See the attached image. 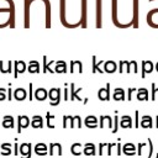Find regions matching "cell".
Instances as JSON below:
<instances>
[{"label":"cell","instance_id":"27","mask_svg":"<svg viewBox=\"0 0 158 158\" xmlns=\"http://www.w3.org/2000/svg\"><path fill=\"white\" fill-rule=\"evenodd\" d=\"M49 154L51 156H62L63 154V148L60 143H51L49 144Z\"/></svg>","mask_w":158,"mask_h":158},{"label":"cell","instance_id":"30","mask_svg":"<svg viewBox=\"0 0 158 158\" xmlns=\"http://www.w3.org/2000/svg\"><path fill=\"white\" fill-rule=\"evenodd\" d=\"M12 65H14V63H12L11 60H7V62L0 60V73H2V74H9V73H11Z\"/></svg>","mask_w":158,"mask_h":158},{"label":"cell","instance_id":"2","mask_svg":"<svg viewBox=\"0 0 158 158\" xmlns=\"http://www.w3.org/2000/svg\"><path fill=\"white\" fill-rule=\"evenodd\" d=\"M48 98L51 101V106H57L60 102V98H62V91L59 88H52L48 91Z\"/></svg>","mask_w":158,"mask_h":158},{"label":"cell","instance_id":"22","mask_svg":"<svg viewBox=\"0 0 158 158\" xmlns=\"http://www.w3.org/2000/svg\"><path fill=\"white\" fill-rule=\"evenodd\" d=\"M1 126H2L4 128H14V127H15V118H14V116H11V115H5V116L2 117Z\"/></svg>","mask_w":158,"mask_h":158},{"label":"cell","instance_id":"9","mask_svg":"<svg viewBox=\"0 0 158 158\" xmlns=\"http://www.w3.org/2000/svg\"><path fill=\"white\" fill-rule=\"evenodd\" d=\"M110 83H106V85H105V88H100L99 90H98V98H99V100H101V101H109L110 100Z\"/></svg>","mask_w":158,"mask_h":158},{"label":"cell","instance_id":"19","mask_svg":"<svg viewBox=\"0 0 158 158\" xmlns=\"http://www.w3.org/2000/svg\"><path fill=\"white\" fill-rule=\"evenodd\" d=\"M33 98H35L37 101H44V100L48 98V91H47L44 88H38V89L35 90Z\"/></svg>","mask_w":158,"mask_h":158},{"label":"cell","instance_id":"12","mask_svg":"<svg viewBox=\"0 0 158 158\" xmlns=\"http://www.w3.org/2000/svg\"><path fill=\"white\" fill-rule=\"evenodd\" d=\"M14 67H15V69H14V77L15 78H17L19 74H22V73H25L27 70V64L23 60H16V62H14Z\"/></svg>","mask_w":158,"mask_h":158},{"label":"cell","instance_id":"18","mask_svg":"<svg viewBox=\"0 0 158 158\" xmlns=\"http://www.w3.org/2000/svg\"><path fill=\"white\" fill-rule=\"evenodd\" d=\"M12 95L17 101H23L25 99H27L28 93L23 88H17V89H15V91H12Z\"/></svg>","mask_w":158,"mask_h":158},{"label":"cell","instance_id":"13","mask_svg":"<svg viewBox=\"0 0 158 158\" xmlns=\"http://www.w3.org/2000/svg\"><path fill=\"white\" fill-rule=\"evenodd\" d=\"M104 62H105V60H100V62H98L96 57H95V56H93V57H91V73L104 74V73H105V72H104V69H101V68H100V65H101V64H104Z\"/></svg>","mask_w":158,"mask_h":158},{"label":"cell","instance_id":"25","mask_svg":"<svg viewBox=\"0 0 158 158\" xmlns=\"http://www.w3.org/2000/svg\"><path fill=\"white\" fill-rule=\"evenodd\" d=\"M81 126H83V122H81V118L79 115H75V116L69 115V127L70 128H75V127L81 128Z\"/></svg>","mask_w":158,"mask_h":158},{"label":"cell","instance_id":"14","mask_svg":"<svg viewBox=\"0 0 158 158\" xmlns=\"http://www.w3.org/2000/svg\"><path fill=\"white\" fill-rule=\"evenodd\" d=\"M154 70V64L151 60H142V74L141 77L144 78L147 74L152 73Z\"/></svg>","mask_w":158,"mask_h":158},{"label":"cell","instance_id":"5","mask_svg":"<svg viewBox=\"0 0 158 158\" xmlns=\"http://www.w3.org/2000/svg\"><path fill=\"white\" fill-rule=\"evenodd\" d=\"M147 22L151 27L158 28V7L148 11L147 14Z\"/></svg>","mask_w":158,"mask_h":158},{"label":"cell","instance_id":"37","mask_svg":"<svg viewBox=\"0 0 158 158\" xmlns=\"http://www.w3.org/2000/svg\"><path fill=\"white\" fill-rule=\"evenodd\" d=\"M118 72L120 73H127L130 74V62L128 60H120L118 62Z\"/></svg>","mask_w":158,"mask_h":158},{"label":"cell","instance_id":"3","mask_svg":"<svg viewBox=\"0 0 158 158\" xmlns=\"http://www.w3.org/2000/svg\"><path fill=\"white\" fill-rule=\"evenodd\" d=\"M95 27H102V0H95Z\"/></svg>","mask_w":158,"mask_h":158},{"label":"cell","instance_id":"45","mask_svg":"<svg viewBox=\"0 0 158 158\" xmlns=\"http://www.w3.org/2000/svg\"><path fill=\"white\" fill-rule=\"evenodd\" d=\"M6 93H7V90L5 88H0V101H4L5 99H7Z\"/></svg>","mask_w":158,"mask_h":158},{"label":"cell","instance_id":"49","mask_svg":"<svg viewBox=\"0 0 158 158\" xmlns=\"http://www.w3.org/2000/svg\"><path fill=\"white\" fill-rule=\"evenodd\" d=\"M68 126H69V116L64 115L63 116V128H67Z\"/></svg>","mask_w":158,"mask_h":158},{"label":"cell","instance_id":"35","mask_svg":"<svg viewBox=\"0 0 158 158\" xmlns=\"http://www.w3.org/2000/svg\"><path fill=\"white\" fill-rule=\"evenodd\" d=\"M27 72L31 73V74L40 73V62H37V60H30V63L27 64Z\"/></svg>","mask_w":158,"mask_h":158},{"label":"cell","instance_id":"53","mask_svg":"<svg viewBox=\"0 0 158 158\" xmlns=\"http://www.w3.org/2000/svg\"><path fill=\"white\" fill-rule=\"evenodd\" d=\"M12 90H11V84H9V89H7V100L11 101L12 100Z\"/></svg>","mask_w":158,"mask_h":158},{"label":"cell","instance_id":"11","mask_svg":"<svg viewBox=\"0 0 158 158\" xmlns=\"http://www.w3.org/2000/svg\"><path fill=\"white\" fill-rule=\"evenodd\" d=\"M25 1V6H23V27L28 28L31 26V21H30V7H31V0H23Z\"/></svg>","mask_w":158,"mask_h":158},{"label":"cell","instance_id":"46","mask_svg":"<svg viewBox=\"0 0 158 158\" xmlns=\"http://www.w3.org/2000/svg\"><path fill=\"white\" fill-rule=\"evenodd\" d=\"M63 93H64V98H63V99H64V101H68V100H69V89H68V83H65V84H64V91H63Z\"/></svg>","mask_w":158,"mask_h":158},{"label":"cell","instance_id":"55","mask_svg":"<svg viewBox=\"0 0 158 158\" xmlns=\"http://www.w3.org/2000/svg\"><path fill=\"white\" fill-rule=\"evenodd\" d=\"M154 69H156V70H157V72H158V62H157V63H156V64H154Z\"/></svg>","mask_w":158,"mask_h":158},{"label":"cell","instance_id":"8","mask_svg":"<svg viewBox=\"0 0 158 158\" xmlns=\"http://www.w3.org/2000/svg\"><path fill=\"white\" fill-rule=\"evenodd\" d=\"M30 117L26 115H19L17 116V133H21L23 128H27L30 126Z\"/></svg>","mask_w":158,"mask_h":158},{"label":"cell","instance_id":"54","mask_svg":"<svg viewBox=\"0 0 158 158\" xmlns=\"http://www.w3.org/2000/svg\"><path fill=\"white\" fill-rule=\"evenodd\" d=\"M156 127L158 128V115H157V117H156Z\"/></svg>","mask_w":158,"mask_h":158},{"label":"cell","instance_id":"10","mask_svg":"<svg viewBox=\"0 0 158 158\" xmlns=\"http://www.w3.org/2000/svg\"><path fill=\"white\" fill-rule=\"evenodd\" d=\"M19 151H20L21 158H31V156H32V144L31 143H21Z\"/></svg>","mask_w":158,"mask_h":158},{"label":"cell","instance_id":"40","mask_svg":"<svg viewBox=\"0 0 158 158\" xmlns=\"http://www.w3.org/2000/svg\"><path fill=\"white\" fill-rule=\"evenodd\" d=\"M158 98V88L156 86L154 83L151 84V100L152 101H156Z\"/></svg>","mask_w":158,"mask_h":158},{"label":"cell","instance_id":"16","mask_svg":"<svg viewBox=\"0 0 158 158\" xmlns=\"http://www.w3.org/2000/svg\"><path fill=\"white\" fill-rule=\"evenodd\" d=\"M69 72L72 74H75V73H83V63L80 60H70V64H69Z\"/></svg>","mask_w":158,"mask_h":158},{"label":"cell","instance_id":"44","mask_svg":"<svg viewBox=\"0 0 158 158\" xmlns=\"http://www.w3.org/2000/svg\"><path fill=\"white\" fill-rule=\"evenodd\" d=\"M147 143H148V154H147V158H152L153 157V143H152V139L148 138Z\"/></svg>","mask_w":158,"mask_h":158},{"label":"cell","instance_id":"42","mask_svg":"<svg viewBox=\"0 0 158 158\" xmlns=\"http://www.w3.org/2000/svg\"><path fill=\"white\" fill-rule=\"evenodd\" d=\"M115 116H114V127L111 130L112 133H116L118 131V126H120V122H118V115H117V111H115Z\"/></svg>","mask_w":158,"mask_h":158},{"label":"cell","instance_id":"15","mask_svg":"<svg viewBox=\"0 0 158 158\" xmlns=\"http://www.w3.org/2000/svg\"><path fill=\"white\" fill-rule=\"evenodd\" d=\"M83 123H84V126L88 127V128H96V127L99 126L98 117L94 116V115H89V116H86Z\"/></svg>","mask_w":158,"mask_h":158},{"label":"cell","instance_id":"1","mask_svg":"<svg viewBox=\"0 0 158 158\" xmlns=\"http://www.w3.org/2000/svg\"><path fill=\"white\" fill-rule=\"evenodd\" d=\"M6 6L0 7V28L15 27V2L14 0H6Z\"/></svg>","mask_w":158,"mask_h":158},{"label":"cell","instance_id":"47","mask_svg":"<svg viewBox=\"0 0 158 158\" xmlns=\"http://www.w3.org/2000/svg\"><path fill=\"white\" fill-rule=\"evenodd\" d=\"M148 146V143H138V156H142L143 154V149Z\"/></svg>","mask_w":158,"mask_h":158},{"label":"cell","instance_id":"29","mask_svg":"<svg viewBox=\"0 0 158 158\" xmlns=\"http://www.w3.org/2000/svg\"><path fill=\"white\" fill-rule=\"evenodd\" d=\"M35 153L37 156H46V154H48V147H47V144L46 143H42V142L37 143L35 146Z\"/></svg>","mask_w":158,"mask_h":158},{"label":"cell","instance_id":"33","mask_svg":"<svg viewBox=\"0 0 158 158\" xmlns=\"http://www.w3.org/2000/svg\"><path fill=\"white\" fill-rule=\"evenodd\" d=\"M31 126L33 128H42L44 126V122H43V118L40 116V115H35L31 117Z\"/></svg>","mask_w":158,"mask_h":158},{"label":"cell","instance_id":"43","mask_svg":"<svg viewBox=\"0 0 158 158\" xmlns=\"http://www.w3.org/2000/svg\"><path fill=\"white\" fill-rule=\"evenodd\" d=\"M130 73H135V74L138 73V64H137L136 60H131L130 62Z\"/></svg>","mask_w":158,"mask_h":158},{"label":"cell","instance_id":"4","mask_svg":"<svg viewBox=\"0 0 158 158\" xmlns=\"http://www.w3.org/2000/svg\"><path fill=\"white\" fill-rule=\"evenodd\" d=\"M99 127L100 128L112 130V127H114V117H111L110 115H100V117H99Z\"/></svg>","mask_w":158,"mask_h":158},{"label":"cell","instance_id":"51","mask_svg":"<svg viewBox=\"0 0 158 158\" xmlns=\"http://www.w3.org/2000/svg\"><path fill=\"white\" fill-rule=\"evenodd\" d=\"M138 126H139V123H138V110H136L135 111V123H133V127L138 128Z\"/></svg>","mask_w":158,"mask_h":158},{"label":"cell","instance_id":"21","mask_svg":"<svg viewBox=\"0 0 158 158\" xmlns=\"http://www.w3.org/2000/svg\"><path fill=\"white\" fill-rule=\"evenodd\" d=\"M102 65H104V72L105 73L111 74V73H115L117 70V64H116L115 60H105Z\"/></svg>","mask_w":158,"mask_h":158},{"label":"cell","instance_id":"28","mask_svg":"<svg viewBox=\"0 0 158 158\" xmlns=\"http://www.w3.org/2000/svg\"><path fill=\"white\" fill-rule=\"evenodd\" d=\"M67 68H68V64L65 60H57L54 63V72L56 73H67Z\"/></svg>","mask_w":158,"mask_h":158},{"label":"cell","instance_id":"31","mask_svg":"<svg viewBox=\"0 0 158 158\" xmlns=\"http://www.w3.org/2000/svg\"><path fill=\"white\" fill-rule=\"evenodd\" d=\"M112 98L116 101H123L126 99V93H125V90L122 88H116L114 90V93H112Z\"/></svg>","mask_w":158,"mask_h":158},{"label":"cell","instance_id":"32","mask_svg":"<svg viewBox=\"0 0 158 158\" xmlns=\"http://www.w3.org/2000/svg\"><path fill=\"white\" fill-rule=\"evenodd\" d=\"M136 93H137L136 96H137V100L138 101H147L149 99L148 89H146V88H139V89H137Z\"/></svg>","mask_w":158,"mask_h":158},{"label":"cell","instance_id":"41","mask_svg":"<svg viewBox=\"0 0 158 158\" xmlns=\"http://www.w3.org/2000/svg\"><path fill=\"white\" fill-rule=\"evenodd\" d=\"M109 144L110 143H100L99 144V154H107L109 156Z\"/></svg>","mask_w":158,"mask_h":158},{"label":"cell","instance_id":"6","mask_svg":"<svg viewBox=\"0 0 158 158\" xmlns=\"http://www.w3.org/2000/svg\"><path fill=\"white\" fill-rule=\"evenodd\" d=\"M69 88H70V96H69V99H70L72 101H75V100L83 101V104H84V100H85V99H83V98L80 96V94H79V93L83 91V88H75V84H74V83H70Z\"/></svg>","mask_w":158,"mask_h":158},{"label":"cell","instance_id":"38","mask_svg":"<svg viewBox=\"0 0 158 158\" xmlns=\"http://www.w3.org/2000/svg\"><path fill=\"white\" fill-rule=\"evenodd\" d=\"M11 143H1L0 144V148H1V156H10L12 153V148H11Z\"/></svg>","mask_w":158,"mask_h":158},{"label":"cell","instance_id":"7","mask_svg":"<svg viewBox=\"0 0 158 158\" xmlns=\"http://www.w3.org/2000/svg\"><path fill=\"white\" fill-rule=\"evenodd\" d=\"M88 0H80L81 5V20H80V27L85 28L88 26Z\"/></svg>","mask_w":158,"mask_h":158},{"label":"cell","instance_id":"34","mask_svg":"<svg viewBox=\"0 0 158 158\" xmlns=\"http://www.w3.org/2000/svg\"><path fill=\"white\" fill-rule=\"evenodd\" d=\"M42 60H43V68H42V72H43V73H48V72H49L51 74L56 73V72H54V69H52V68H51V65H52V64H54V63H56V60H51V62L48 63V60H47V57H46V56H43V57H42Z\"/></svg>","mask_w":158,"mask_h":158},{"label":"cell","instance_id":"26","mask_svg":"<svg viewBox=\"0 0 158 158\" xmlns=\"http://www.w3.org/2000/svg\"><path fill=\"white\" fill-rule=\"evenodd\" d=\"M111 154H117V156L122 154V146L120 142L109 144V156H111Z\"/></svg>","mask_w":158,"mask_h":158},{"label":"cell","instance_id":"36","mask_svg":"<svg viewBox=\"0 0 158 158\" xmlns=\"http://www.w3.org/2000/svg\"><path fill=\"white\" fill-rule=\"evenodd\" d=\"M83 147H84L83 143H73L70 146V153L73 156H80V154H83Z\"/></svg>","mask_w":158,"mask_h":158},{"label":"cell","instance_id":"39","mask_svg":"<svg viewBox=\"0 0 158 158\" xmlns=\"http://www.w3.org/2000/svg\"><path fill=\"white\" fill-rule=\"evenodd\" d=\"M46 126L48 128H54V115H52L49 111L46 114Z\"/></svg>","mask_w":158,"mask_h":158},{"label":"cell","instance_id":"52","mask_svg":"<svg viewBox=\"0 0 158 158\" xmlns=\"http://www.w3.org/2000/svg\"><path fill=\"white\" fill-rule=\"evenodd\" d=\"M15 156H19L20 154V151H19V143L16 142V139H15V143H14V152H12Z\"/></svg>","mask_w":158,"mask_h":158},{"label":"cell","instance_id":"50","mask_svg":"<svg viewBox=\"0 0 158 158\" xmlns=\"http://www.w3.org/2000/svg\"><path fill=\"white\" fill-rule=\"evenodd\" d=\"M32 88H33V84L30 83V84H28V98H30V101L33 99V91H32Z\"/></svg>","mask_w":158,"mask_h":158},{"label":"cell","instance_id":"48","mask_svg":"<svg viewBox=\"0 0 158 158\" xmlns=\"http://www.w3.org/2000/svg\"><path fill=\"white\" fill-rule=\"evenodd\" d=\"M135 91H137L136 88H128V90H127V99H128V101L132 100V93H135Z\"/></svg>","mask_w":158,"mask_h":158},{"label":"cell","instance_id":"23","mask_svg":"<svg viewBox=\"0 0 158 158\" xmlns=\"http://www.w3.org/2000/svg\"><path fill=\"white\" fill-rule=\"evenodd\" d=\"M139 126L142 128H152L153 127V120L149 115H143L139 120Z\"/></svg>","mask_w":158,"mask_h":158},{"label":"cell","instance_id":"17","mask_svg":"<svg viewBox=\"0 0 158 158\" xmlns=\"http://www.w3.org/2000/svg\"><path fill=\"white\" fill-rule=\"evenodd\" d=\"M120 127L121 128H132L133 127V121L130 115H123L120 117Z\"/></svg>","mask_w":158,"mask_h":158},{"label":"cell","instance_id":"24","mask_svg":"<svg viewBox=\"0 0 158 158\" xmlns=\"http://www.w3.org/2000/svg\"><path fill=\"white\" fill-rule=\"evenodd\" d=\"M83 154H85V156H95L96 154V147H95V144L91 143V142L84 143Z\"/></svg>","mask_w":158,"mask_h":158},{"label":"cell","instance_id":"20","mask_svg":"<svg viewBox=\"0 0 158 158\" xmlns=\"http://www.w3.org/2000/svg\"><path fill=\"white\" fill-rule=\"evenodd\" d=\"M122 154H126V156H135L137 154V151H136V146L131 142H127L122 146Z\"/></svg>","mask_w":158,"mask_h":158}]
</instances>
